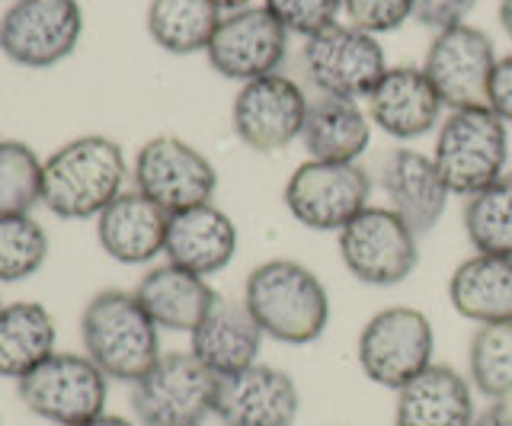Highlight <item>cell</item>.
Segmentation results:
<instances>
[{
	"label": "cell",
	"mask_w": 512,
	"mask_h": 426,
	"mask_svg": "<svg viewBox=\"0 0 512 426\" xmlns=\"http://www.w3.org/2000/svg\"><path fill=\"white\" fill-rule=\"evenodd\" d=\"M244 305L263 337L285 346H308L330 324V295L314 270L298 260H266L244 282Z\"/></svg>",
	"instance_id": "cell-1"
},
{
	"label": "cell",
	"mask_w": 512,
	"mask_h": 426,
	"mask_svg": "<svg viewBox=\"0 0 512 426\" xmlns=\"http://www.w3.org/2000/svg\"><path fill=\"white\" fill-rule=\"evenodd\" d=\"M125 173V154L112 138H74L42 161V202L68 222L100 218L106 205L125 193Z\"/></svg>",
	"instance_id": "cell-2"
},
{
	"label": "cell",
	"mask_w": 512,
	"mask_h": 426,
	"mask_svg": "<svg viewBox=\"0 0 512 426\" xmlns=\"http://www.w3.org/2000/svg\"><path fill=\"white\" fill-rule=\"evenodd\" d=\"M84 353L116 382L135 385L160 353V327L148 318L135 292H96L80 314Z\"/></svg>",
	"instance_id": "cell-3"
},
{
	"label": "cell",
	"mask_w": 512,
	"mask_h": 426,
	"mask_svg": "<svg viewBox=\"0 0 512 426\" xmlns=\"http://www.w3.org/2000/svg\"><path fill=\"white\" fill-rule=\"evenodd\" d=\"M445 186L452 196L471 199L506 173L509 164V129L490 106L452 109L436 135L432 148Z\"/></svg>",
	"instance_id": "cell-4"
},
{
	"label": "cell",
	"mask_w": 512,
	"mask_h": 426,
	"mask_svg": "<svg viewBox=\"0 0 512 426\" xmlns=\"http://www.w3.org/2000/svg\"><path fill=\"white\" fill-rule=\"evenodd\" d=\"M436 353V330L420 308L391 305L375 311L359 330L356 359L368 382L397 391L426 372Z\"/></svg>",
	"instance_id": "cell-5"
},
{
	"label": "cell",
	"mask_w": 512,
	"mask_h": 426,
	"mask_svg": "<svg viewBox=\"0 0 512 426\" xmlns=\"http://www.w3.org/2000/svg\"><path fill=\"white\" fill-rule=\"evenodd\" d=\"M20 401L55 426H80L106 414L109 375L87 353H52L16 382Z\"/></svg>",
	"instance_id": "cell-6"
},
{
	"label": "cell",
	"mask_w": 512,
	"mask_h": 426,
	"mask_svg": "<svg viewBox=\"0 0 512 426\" xmlns=\"http://www.w3.org/2000/svg\"><path fill=\"white\" fill-rule=\"evenodd\" d=\"M218 375L192 353H164L132 385L138 426H202L215 414Z\"/></svg>",
	"instance_id": "cell-7"
},
{
	"label": "cell",
	"mask_w": 512,
	"mask_h": 426,
	"mask_svg": "<svg viewBox=\"0 0 512 426\" xmlns=\"http://www.w3.org/2000/svg\"><path fill=\"white\" fill-rule=\"evenodd\" d=\"M336 238L346 270L375 289L400 286L420 263V238L388 205H368Z\"/></svg>",
	"instance_id": "cell-8"
},
{
	"label": "cell",
	"mask_w": 512,
	"mask_h": 426,
	"mask_svg": "<svg viewBox=\"0 0 512 426\" xmlns=\"http://www.w3.org/2000/svg\"><path fill=\"white\" fill-rule=\"evenodd\" d=\"M368 199H372V180L359 164L308 157L285 183V209L311 231L340 234L352 218L368 209Z\"/></svg>",
	"instance_id": "cell-9"
},
{
	"label": "cell",
	"mask_w": 512,
	"mask_h": 426,
	"mask_svg": "<svg viewBox=\"0 0 512 426\" xmlns=\"http://www.w3.org/2000/svg\"><path fill=\"white\" fill-rule=\"evenodd\" d=\"M304 71L324 97L365 100L388 71L378 36L352 23H333L324 33L304 39Z\"/></svg>",
	"instance_id": "cell-10"
},
{
	"label": "cell",
	"mask_w": 512,
	"mask_h": 426,
	"mask_svg": "<svg viewBox=\"0 0 512 426\" xmlns=\"http://www.w3.org/2000/svg\"><path fill=\"white\" fill-rule=\"evenodd\" d=\"M135 189L173 215L212 202L218 189V170L189 141L157 135L144 141L135 157Z\"/></svg>",
	"instance_id": "cell-11"
},
{
	"label": "cell",
	"mask_w": 512,
	"mask_h": 426,
	"mask_svg": "<svg viewBox=\"0 0 512 426\" xmlns=\"http://www.w3.org/2000/svg\"><path fill=\"white\" fill-rule=\"evenodd\" d=\"M84 36L77 0H20L0 20V52L13 65L52 68L68 58Z\"/></svg>",
	"instance_id": "cell-12"
},
{
	"label": "cell",
	"mask_w": 512,
	"mask_h": 426,
	"mask_svg": "<svg viewBox=\"0 0 512 426\" xmlns=\"http://www.w3.org/2000/svg\"><path fill=\"white\" fill-rule=\"evenodd\" d=\"M311 100L304 90L285 74H266L250 84H240L234 106H231V125L234 135L244 141L250 151L276 154L301 138L304 116H308Z\"/></svg>",
	"instance_id": "cell-13"
},
{
	"label": "cell",
	"mask_w": 512,
	"mask_h": 426,
	"mask_svg": "<svg viewBox=\"0 0 512 426\" xmlns=\"http://www.w3.org/2000/svg\"><path fill=\"white\" fill-rule=\"evenodd\" d=\"M496 61L500 58H496V49L484 29L461 23L436 33L426 52L423 71L429 74L442 106L474 109L487 106V90Z\"/></svg>",
	"instance_id": "cell-14"
},
{
	"label": "cell",
	"mask_w": 512,
	"mask_h": 426,
	"mask_svg": "<svg viewBox=\"0 0 512 426\" xmlns=\"http://www.w3.org/2000/svg\"><path fill=\"white\" fill-rule=\"evenodd\" d=\"M205 55L221 77L250 84L256 77L279 74L288 55V29L266 7L237 10L221 17Z\"/></svg>",
	"instance_id": "cell-15"
},
{
	"label": "cell",
	"mask_w": 512,
	"mask_h": 426,
	"mask_svg": "<svg viewBox=\"0 0 512 426\" xmlns=\"http://www.w3.org/2000/svg\"><path fill=\"white\" fill-rule=\"evenodd\" d=\"M301 391L285 369L253 366L221 375L215 391V417L224 426H295Z\"/></svg>",
	"instance_id": "cell-16"
},
{
	"label": "cell",
	"mask_w": 512,
	"mask_h": 426,
	"mask_svg": "<svg viewBox=\"0 0 512 426\" xmlns=\"http://www.w3.org/2000/svg\"><path fill=\"white\" fill-rule=\"evenodd\" d=\"M368 119L375 129L397 141L423 138L442 125V100L432 87L429 74L413 65L388 68L365 97Z\"/></svg>",
	"instance_id": "cell-17"
},
{
	"label": "cell",
	"mask_w": 512,
	"mask_h": 426,
	"mask_svg": "<svg viewBox=\"0 0 512 426\" xmlns=\"http://www.w3.org/2000/svg\"><path fill=\"white\" fill-rule=\"evenodd\" d=\"M381 186L388 196V209L400 215L416 238H423L442 222L452 189L445 186L432 154L400 148L381 167Z\"/></svg>",
	"instance_id": "cell-18"
},
{
	"label": "cell",
	"mask_w": 512,
	"mask_h": 426,
	"mask_svg": "<svg viewBox=\"0 0 512 426\" xmlns=\"http://www.w3.org/2000/svg\"><path fill=\"white\" fill-rule=\"evenodd\" d=\"M240 234L231 215L215 202L192 205V209L173 212L167 228V263L189 270L202 279L221 273L237 257Z\"/></svg>",
	"instance_id": "cell-19"
},
{
	"label": "cell",
	"mask_w": 512,
	"mask_h": 426,
	"mask_svg": "<svg viewBox=\"0 0 512 426\" xmlns=\"http://www.w3.org/2000/svg\"><path fill=\"white\" fill-rule=\"evenodd\" d=\"M263 340V330L244 305V298L218 295L189 334V353L221 378L260 362Z\"/></svg>",
	"instance_id": "cell-20"
},
{
	"label": "cell",
	"mask_w": 512,
	"mask_h": 426,
	"mask_svg": "<svg viewBox=\"0 0 512 426\" xmlns=\"http://www.w3.org/2000/svg\"><path fill=\"white\" fill-rule=\"evenodd\" d=\"M167 228H170V212L160 209L154 199L138 193V189L116 196L103 209V215L96 218L100 247L112 260L125 266L151 263L154 257L164 254Z\"/></svg>",
	"instance_id": "cell-21"
},
{
	"label": "cell",
	"mask_w": 512,
	"mask_h": 426,
	"mask_svg": "<svg viewBox=\"0 0 512 426\" xmlns=\"http://www.w3.org/2000/svg\"><path fill=\"white\" fill-rule=\"evenodd\" d=\"M394 394V426H474L477 420L468 375L445 362H432Z\"/></svg>",
	"instance_id": "cell-22"
},
{
	"label": "cell",
	"mask_w": 512,
	"mask_h": 426,
	"mask_svg": "<svg viewBox=\"0 0 512 426\" xmlns=\"http://www.w3.org/2000/svg\"><path fill=\"white\" fill-rule=\"evenodd\" d=\"M372 119L359 100L346 97H324L311 100L308 116H304L301 141L314 161H336L356 164L372 145Z\"/></svg>",
	"instance_id": "cell-23"
},
{
	"label": "cell",
	"mask_w": 512,
	"mask_h": 426,
	"mask_svg": "<svg viewBox=\"0 0 512 426\" xmlns=\"http://www.w3.org/2000/svg\"><path fill=\"white\" fill-rule=\"evenodd\" d=\"M135 295L141 308L148 311V318L160 330H173V334H192L218 298V292L202 276L180 270L173 263L144 273Z\"/></svg>",
	"instance_id": "cell-24"
},
{
	"label": "cell",
	"mask_w": 512,
	"mask_h": 426,
	"mask_svg": "<svg viewBox=\"0 0 512 426\" xmlns=\"http://www.w3.org/2000/svg\"><path fill=\"white\" fill-rule=\"evenodd\" d=\"M448 302L477 327L512 321V260L493 254L461 260L448 279Z\"/></svg>",
	"instance_id": "cell-25"
},
{
	"label": "cell",
	"mask_w": 512,
	"mask_h": 426,
	"mask_svg": "<svg viewBox=\"0 0 512 426\" xmlns=\"http://www.w3.org/2000/svg\"><path fill=\"white\" fill-rule=\"evenodd\" d=\"M58 343L52 311L39 302H10L0 311V375L16 378L45 362Z\"/></svg>",
	"instance_id": "cell-26"
},
{
	"label": "cell",
	"mask_w": 512,
	"mask_h": 426,
	"mask_svg": "<svg viewBox=\"0 0 512 426\" xmlns=\"http://www.w3.org/2000/svg\"><path fill=\"white\" fill-rule=\"evenodd\" d=\"M221 23L215 0H151L148 33L170 55L205 52Z\"/></svg>",
	"instance_id": "cell-27"
},
{
	"label": "cell",
	"mask_w": 512,
	"mask_h": 426,
	"mask_svg": "<svg viewBox=\"0 0 512 426\" xmlns=\"http://www.w3.org/2000/svg\"><path fill=\"white\" fill-rule=\"evenodd\" d=\"M468 382L490 404H512V321L480 324L468 343Z\"/></svg>",
	"instance_id": "cell-28"
},
{
	"label": "cell",
	"mask_w": 512,
	"mask_h": 426,
	"mask_svg": "<svg viewBox=\"0 0 512 426\" xmlns=\"http://www.w3.org/2000/svg\"><path fill=\"white\" fill-rule=\"evenodd\" d=\"M464 234L477 254L512 260V173H503L464 205Z\"/></svg>",
	"instance_id": "cell-29"
},
{
	"label": "cell",
	"mask_w": 512,
	"mask_h": 426,
	"mask_svg": "<svg viewBox=\"0 0 512 426\" xmlns=\"http://www.w3.org/2000/svg\"><path fill=\"white\" fill-rule=\"evenodd\" d=\"M42 202V161L23 141H0V218Z\"/></svg>",
	"instance_id": "cell-30"
},
{
	"label": "cell",
	"mask_w": 512,
	"mask_h": 426,
	"mask_svg": "<svg viewBox=\"0 0 512 426\" xmlns=\"http://www.w3.org/2000/svg\"><path fill=\"white\" fill-rule=\"evenodd\" d=\"M48 234L32 215L0 218V282H23L42 270Z\"/></svg>",
	"instance_id": "cell-31"
},
{
	"label": "cell",
	"mask_w": 512,
	"mask_h": 426,
	"mask_svg": "<svg viewBox=\"0 0 512 426\" xmlns=\"http://www.w3.org/2000/svg\"><path fill=\"white\" fill-rule=\"evenodd\" d=\"M263 7L276 17L288 33L311 39L340 23L343 0H263Z\"/></svg>",
	"instance_id": "cell-32"
},
{
	"label": "cell",
	"mask_w": 512,
	"mask_h": 426,
	"mask_svg": "<svg viewBox=\"0 0 512 426\" xmlns=\"http://www.w3.org/2000/svg\"><path fill=\"white\" fill-rule=\"evenodd\" d=\"M343 13L352 26L381 36L413 20V0H343Z\"/></svg>",
	"instance_id": "cell-33"
},
{
	"label": "cell",
	"mask_w": 512,
	"mask_h": 426,
	"mask_svg": "<svg viewBox=\"0 0 512 426\" xmlns=\"http://www.w3.org/2000/svg\"><path fill=\"white\" fill-rule=\"evenodd\" d=\"M477 0H413V20L426 29H452L468 20Z\"/></svg>",
	"instance_id": "cell-34"
},
{
	"label": "cell",
	"mask_w": 512,
	"mask_h": 426,
	"mask_svg": "<svg viewBox=\"0 0 512 426\" xmlns=\"http://www.w3.org/2000/svg\"><path fill=\"white\" fill-rule=\"evenodd\" d=\"M487 106L506 125L512 122V55H503L496 61L493 77H490V90H487Z\"/></svg>",
	"instance_id": "cell-35"
},
{
	"label": "cell",
	"mask_w": 512,
	"mask_h": 426,
	"mask_svg": "<svg viewBox=\"0 0 512 426\" xmlns=\"http://www.w3.org/2000/svg\"><path fill=\"white\" fill-rule=\"evenodd\" d=\"M474 426H512V404H490L477 414Z\"/></svg>",
	"instance_id": "cell-36"
},
{
	"label": "cell",
	"mask_w": 512,
	"mask_h": 426,
	"mask_svg": "<svg viewBox=\"0 0 512 426\" xmlns=\"http://www.w3.org/2000/svg\"><path fill=\"white\" fill-rule=\"evenodd\" d=\"M80 426H138V423L125 420V417H116V414H103V417H96L90 423H80Z\"/></svg>",
	"instance_id": "cell-37"
},
{
	"label": "cell",
	"mask_w": 512,
	"mask_h": 426,
	"mask_svg": "<svg viewBox=\"0 0 512 426\" xmlns=\"http://www.w3.org/2000/svg\"><path fill=\"white\" fill-rule=\"evenodd\" d=\"M500 26L506 29V36L512 39V0H500Z\"/></svg>",
	"instance_id": "cell-38"
},
{
	"label": "cell",
	"mask_w": 512,
	"mask_h": 426,
	"mask_svg": "<svg viewBox=\"0 0 512 426\" xmlns=\"http://www.w3.org/2000/svg\"><path fill=\"white\" fill-rule=\"evenodd\" d=\"M215 7L221 13H237V10H247L250 7V0H215Z\"/></svg>",
	"instance_id": "cell-39"
},
{
	"label": "cell",
	"mask_w": 512,
	"mask_h": 426,
	"mask_svg": "<svg viewBox=\"0 0 512 426\" xmlns=\"http://www.w3.org/2000/svg\"><path fill=\"white\" fill-rule=\"evenodd\" d=\"M0 311H4V298H0Z\"/></svg>",
	"instance_id": "cell-40"
},
{
	"label": "cell",
	"mask_w": 512,
	"mask_h": 426,
	"mask_svg": "<svg viewBox=\"0 0 512 426\" xmlns=\"http://www.w3.org/2000/svg\"><path fill=\"white\" fill-rule=\"evenodd\" d=\"M13 4H20V0H13Z\"/></svg>",
	"instance_id": "cell-41"
}]
</instances>
